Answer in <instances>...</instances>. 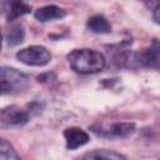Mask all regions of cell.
<instances>
[{"instance_id":"1","label":"cell","mask_w":160,"mask_h":160,"mask_svg":"<svg viewBox=\"0 0 160 160\" xmlns=\"http://www.w3.org/2000/svg\"><path fill=\"white\" fill-rule=\"evenodd\" d=\"M71 69L79 74H95L105 68L104 55L92 49H74L68 54Z\"/></svg>"},{"instance_id":"2","label":"cell","mask_w":160,"mask_h":160,"mask_svg":"<svg viewBox=\"0 0 160 160\" xmlns=\"http://www.w3.org/2000/svg\"><path fill=\"white\" fill-rule=\"evenodd\" d=\"M29 76L24 72L14 68H0V95L20 94L29 88Z\"/></svg>"},{"instance_id":"3","label":"cell","mask_w":160,"mask_h":160,"mask_svg":"<svg viewBox=\"0 0 160 160\" xmlns=\"http://www.w3.org/2000/svg\"><path fill=\"white\" fill-rule=\"evenodd\" d=\"M16 58L20 62L29 66H44L51 60V54L41 45H31L18 51Z\"/></svg>"},{"instance_id":"4","label":"cell","mask_w":160,"mask_h":160,"mask_svg":"<svg viewBox=\"0 0 160 160\" xmlns=\"http://www.w3.org/2000/svg\"><path fill=\"white\" fill-rule=\"evenodd\" d=\"M92 131L106 139H122L134 134L135 124L134 122H114L110 125H94L91 126Z\"/></svg>"},{"instance_id":"5","label":"cell","mask_w":160,"mask_h":160,"mask_svg":"<svg viewBox=\"0 0 160 160\" xmlns=\"http://www.w3.org/2000/svg\"><path fill=\"white\" fill-rule=\"evenodd\" d=\"M29 121V112L20 106L11 105L0 110V122L5 126H21Z\"/></svg>"},{"instance_id":"6","label":"cell","mask_w":160,"mask_h":160,"mask_svg":"<svg viewBox=\"0 0 160 160\" xmlns=\"http://www.w3.org/2000/svg\"><path fill=\"white\" fill-rule=\"evenodd\" d=\"M135 60L141 66L158 69L159 68V42L158 40L154 39V41L148 49H145L140 54H136Z\"/></svg>"},{"instance_id":"7","label":"cell","mask_w":160,"mask_h":160,"mask_svg":"<svg viewBox=\"0 0 160 160\" xmlns=\"http://www.w3.org/2000/svg\"><path fill=\"white\" fill-rule=\"evenodd\" d=\"M64 138L66 140V148L69 150H75L80 146L88 144L90 140L88 132L80 128H76V126H71V128L65 129Z\"/></svg>"},{"instance_id":"8","label":"cell","mask_w":160,"mask_h":160,"mask_svg":"<svg viewBox=\"0 0 160 160\" xmlns=\"http://www.w3.org/2000/svg\"><path fill=\"white\" fill-rule=\"evenodd\" d=\"M66 11L56 5H46L42 8H39L35 12L34 16L38 21L40 22H48V21H52V20H59L65 18Z\"/></svg>"},{"instance_id":"9","label":"cell","mask_w":160,"mask_h":160,"mask_svg":"<svg viewBox=\"0 0 160 160\" xmlns=\"http://www.w3.org/2000/svg\"><path fill=\"white\" fill-rule=\"evenodd\" d=\"M30 11H31L30 5H28L24 0H10L8 20L14 21L20 16H22L25 14H29Z\"/></svg>"},{"instance_id":"10","label":"cell","mask_w":160,"mask_h":160,"mask_svg":"<svg viewBox=\"0 0 160 160\" xmlns=\"http://www.w3.org/2000/svg\"><path fill=\"white\" fill-rule=\"evenodd\" d=\"M88 28L98 34H106L110 32L111 26L109 24V21L106 20V18H104L102 15H94L88 20Z\"/></svg>"},{"instance_id":"11","label":"cell","mask_w":160,"mask_h":160,"mask_svg":"<svg viewBox=\"0 0 160 160\" xmlns=\"http://www.w3.org/2000/svg\"><path fill=\"white\" fill-rule=\"evenodd\" d=\"M84 159H125L124 155L116 152V151H112V150H106V149H100V150H94V151H90L88 154H85L82 156Z\"/></svg>"},{"instance_id":"12","label":"cell","mask_w":160,"mask_h":160,"mask_svg":"<svg viewBox=\"0 0 160 160\" xmlns=\"http://www.w3.org/2000/svg\"><path fill=\"white\" fill-rule=\"evenodd\" d=\"M24 35H25V32H24V29L21 25H19V24L12 25L8 30V35H6L8 44L10 46H15V45L20 44L24 40Z\"/></svg>"},{"instance_id":"13","label":"cell","mask_w":160,"mask_h":160,"mask_svg":"<svg viewBox=\"0 0 160 160\" xmlns=\"http://www.w3.org/2000/svg\"><path fill=\"white\" fill-rule=\"evenodd\" d=\"M0 159H19L12 145L2 138H0Z\"/></svg>"},{"instance_id":"14","label":"cell","mask_w":160,"mask_h":160,"mask_svg":"<svg viewBox=\"0 0 160 160\" xmlns=\"http://www.w3.org/2000/svg\"><path fill=\"white\" fill-rule=\"evenodd\" d=\"M1 41H2V36H1V31H0V50H1Z\"/></svg>"},{"instance_id":"15","label":"cell","mask_w":160,"mask_h":160,"mask_svg":"<svg viewBox=\"0 0 160 160\" xmlns=\"http://www.w3.org/2000/svg\"><path fill=\"white\" fill-rule=\"evenodd\" d=\"M144 1H146V2H148V1H149V0H144Z\"/></svg>"}]
</instances>
